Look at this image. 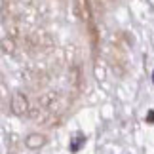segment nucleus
I'll list each match as a JSON object with an SVG mask.
<instances>
[{
	"label": "nucleus",
	"mask_w": 154,
	"mask_h": 154,
	"mask_svg": "<svg viewBox=\"0 0 154 154\" xmlns=\"http://www.w3.org/2000/svg\"><path fill=\"white\" fill-rule=\"evenodd\" d=\"M10 109H11V112H14L15 116H25L29 112V99H27L25 93L15 91L14 95H11V99H10Z\"/></svg>",
	"instance_id": "nucleus-1"
},
{
	"label": "nucleus",
	"mask_w": 154,
	"mask_h": 154,
	"mask_svg": "<svg viewBox=\"0 0 154 154\" xmlns=\"http://www.w3.org/2000/svg\"><path fill=\"white\" fill-rule=\"evenodd\" d=\"M46 135H42V133H29L27 137H25V146L27 149H32V150H36V149H40V146H44L46 145Z\"/></svg>",
	"instance_id": "nucleus-2"
},
{
	"label": "nucleus",
	"mask_w": 154,
	"mask_h": 154,
	"mask_svg": "<svg viewBox=\"0 0 154 154\" xmlns=\"http://www.w3.org/2000/svg\"><path fill=\"white\" fill-rule=\"evenodd\" d=\"M82 143H86V137L78 133V135H76V137H74L72 141H70V150H78L80 146H82Z\"/></svg>",
	"instance_id": "nucleus-3"
},
{
	"label": "nucleus",
	"mask_w": 154,
	"mask_h": 154,
	"mask_svg": "<svg viewBox=\"0 0 154 154\" xmlns=\"http://www.w3.org/2000/svg\"><path fill=\"white\" fill-rule=\"evenodd\" d=\"M152 82H154V72H152Z\"/></svg>",
	"instance_id": "nucleus-4"
}]
</instances>
